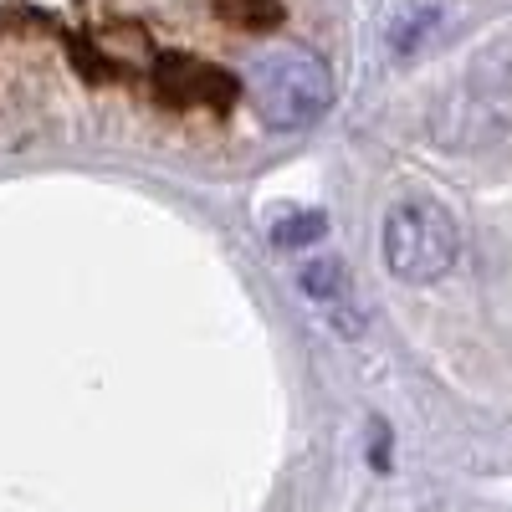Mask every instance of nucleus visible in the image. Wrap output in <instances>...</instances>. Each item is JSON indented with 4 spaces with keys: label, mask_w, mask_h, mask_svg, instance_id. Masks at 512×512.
Masks as SVG:
<instances>
[{
    "label": "nucleus",
    "mask_w": 512,
    "mask_h": 512,
    "mask_svg": "<svg viewBox=\"0 0 512 512\" xmlns=\"http://www.w3.org/2000/svg\"><path fill=\"white\" fill-rule=\"evenodd\" d=\"M303 292L323 297V303H338V297L349 292V282H344V262H313V267L303 272Z\"/></svg>",
    "instance_id": "6"
},
{
    "label": "nucleus",
    "mask_w": 512,
    "mask_h": 512,
    "mask_svg": "<svg viewBox=\"0 0 512 512\" xmlns=\"http://www.w3.org/2000/svg\"><path fill=\"white\" fill-rule=\"evenodd\" d=\"M318 236H328V216L323 210H292V216H282L272 226V241L282 251H297V246H313Z\"/></svg>",
    "instance_id": "4"
},
{
    "label": "nucleus",
    "mask_w": 512,
    "mask_h": 512,
    "mask_svg": "<svg viewBox=\"0 0 512 512\" xmlns=\"http://www.w3.org/2000/svg\"><path fill=\"white\" fill-rule=\"evenodd\" d=\"M246 93H251V103H256L267 128L297 134V128H313L333 108V67L313 47L282 41V47H272L251 62Z\"/></svg>",
    "instance_id": "1"
},
{
    "label": "nucleus",
    "mask_w": 512,
    "mask_h": 512,
    "mask_svg": "<svg viewBox=\"0 0 512 512\" xmlns=\"http://www.w3.org/2000/svg\"><path fill=\"white\" fill-rule=\"evenodd\" d=\"M384 267L400 282H441L461 262V226L451 221V210L441 200H395L379 231Z\"/></svg>",
    "instance_id": "2"
},
{
    "label": "nucleus",
    "mask_w": 512,
    "mask_h": 512,
    "mask_svg": "<svg viewBox=\"0 0 512 512\" xmlns=\"http://www.w3.org/2000/svg\"><path fill=\"white\" fill-rule=\"evenodd\" d=\"M221 16L241 31H256V26H277L282 21V6L277 0H221Z\"/></svg>",
    "instance_id": "5"
},
{
    "label": "nucleus",
    "mask_w": 512,
    "mask_h": 512,
    "mask_svg": "<svg viewBox=\"0 0 512 512\" xmlns=\"http://www.w3.org/2000/svg\"><path fill=\"white\" fill-rule=\"evenodd\" d=\"M154 88L169 108H231L236 98V82L221 67L195 57H164L154 72Z\"/></svg>",
    "instance_id": "3"
}]
</instances>
